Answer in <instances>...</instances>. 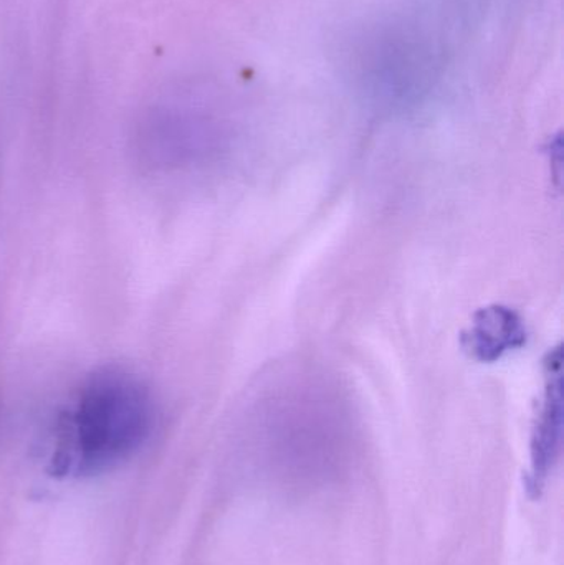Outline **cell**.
Instances as JSON below:
<instances>
[{
    "label": "cell",
    "mask_w": 564,
    "mask_h": 565,
    "mask_svg": "<svg viewBox=\"0 0 564 565\" xmlns=\"http://www.w3.org/2000/svg\"><path fill=\"white\" fill-rule=\"evenodd\" d=\"M155 425L148 385L125 369H99L76 388L60 417L50 473L58 478L106 473L135 457Z\"/></svg>",
    "instance_id": "cell-1"
},
{
    "label": "cell",
    "mask_w": 564,
    "mask_h": 565,
    "mask_svg": "<svg viewBox=\"0 0 564 565\" xmlns=\"http://www.w3.org/2000/svg\"><path fill=\"white\" fill-rule=\"evenodd\" d=\"M522 319L509 308L493 306L482 309L466 335V348L480 361H496L510 349L525 342Z\"/></svg>",
    "instance_id": "cell-2"
},
{
    "label": "cell",
    "mask_w": 564,
    "mask_h": 565,
    "mask_svg": "<svg viewBox=\"0 0 564 565\" xmlns=\"http://www.w3.org/2000/svg\"><path fill=\"white\" fill-rule=\"evenodd\" d=\"M562 381L560 374L553 381L546 394L545 404L540 412L539 424L533 435V488L542 484L543 478L558 457L560 444H562Z\"/></svg>",
    "instance_id": "cell-3"
}]
</instances>
